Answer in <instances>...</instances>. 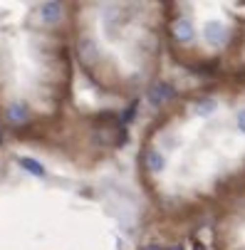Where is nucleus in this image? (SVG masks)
<instances>
[{"mask_svg": "<svg viewBox=\"0 0 245 250\" xmlns=\"http://www.w3.org/2000/svg\"><path fill=\"white\" fill-rule=\"evenodd\" d=\"M171 97H173V87H171V84H166V82H159V84H154V87L149 89V102H151L154 106H159V104L168 102Z\"/></svg>", "mask_w": 245, "mask_h": 250, "instance_id": "1", "label": "nucleus"}, {"mask_svg": "<svg viewBox=\"0 0 245 250\" xmlns=\"http://www.w3.org/2000/svg\"><path fill=\"white\" fill-rule=\"evenodd\" d=\"M40 20L47 25H57L62 20V5L60 3H45L40 5Z\"/></svg>", "mask_w": 245, "mask_h": 250, "instance_id": "2", "label": "nucleus"}, {"mask_svg": "<svg viewBox=\"0 0 245 250\" xmlns=\"http://www.w3.org/2000/svg\"><path fill=\"white\" fill-rule=\"evenodd\" d=\"M173 38H176L179 42H191L193 40V25L188 18H181L173 22Z\"/></svg>", "mask_w": 245, "mask_h": 250, "instance_id": "3", "label": "nucleus"}, {"mask_svg": "<svg viewBox=\"0 0 245 250\" xmlns=\"http://www.w3.org/2000/svg\"><path fill=\"white\" fill-rule=\"evenodd\" d=\"M203 35H205V40L211 42V45H223L225 42V27L221 22H208L205 30H203Z\"/></svg>", "mask_w": 245, "mask_h": 250, "instance_id": "4", "label": "nucleus"}, {"mask_svg": "<svg viewBox=\"0 0 245 250\" xmlns=\"http://www.w3.org/2000/svg\"><path fill=\"white\" fill-rule=\"evenodd\" d=\"M5 114H8V119L10 122H15V124H20V122H25L27 119V106L22 104V102H13L8 109H5Z\"/></svg>", "mask_w": 245, "mask_h": 250, "instance_id": "5", "label": "nucleus"}, {"mask_svg": "<svg viewBox=\"0 0 245 250\" xmlns=\"http://www.w3.org/2000/svg\"><path fill=\"white\" fill-rule=\"evenodd\" d=\"M80 57H82L84 62H94L97 47H94V40H92V38H82V40H80Z\"/></svg>", "mask_w": 245, "mask_h": 250, "instance_id": "6", "label": "nucleus"}, {"mask_svg": "<svg viewBox=\"0 0 245 250\" xmlns=\"http://www.w3.org/2000/svg\"><path fill=\"white\" fill-rule=\"evenodd\" d=\"M216 99H211V97H208V99H198L196 102V106H193V112L198 114V117H211L213 112H216Z\"/></svg>", "mask_w": 245, "mask_h": 250, "instance_id": "7", "label": "nucleus"}, {"mask_svg": "<svg viewBox=\"0 0 245 250\" xmlns=\"http://www.w3.org/2000/svg\"><path fill=\"white\" fill-rule=\"evenodd\" d=\"M20 166H22L27 173H32V176H45V166H42L40 161L30 159V156H20Z\"/></svg>", "mask_w": 245, "mask_h": 250, "instance_id": "8", "label": "nucleus"}, {"mask_svg": "<svg viewBox=\"0 0 245 250\" xmlns=\"http://www.w3.org/2000/svg\"><path fill=\"white\" fill-rule=\"evenodd\" d=\"M146 166H149L151 171H163V166H166V159H163V154H159L156 149L146 151Z\"/></svg>", "mask_w": 245, "mask_h": 250, "instance_id": "9", "label": "nucleus"}, {"mask_svg": "<svg viewBox=\"0 0 245 250\" xmlns=\"http://www.w3.org/2000/svg\"><path fill=\"white\" fill-rule=\"evenodd\" d=\"M238 129H240V131L245 134V109H243V112L238 114Z\"/></svg>", "mask_w": 245, "mask_h": 250, "instance_id": "10", "label": "nucleus"}, {"mask_svg": "<svg viewBox=\"0 0 245 250\" xmlns=\"http://www.w3.org/2000/svg\"><path fill=\"white\" fill-rule=\"evenodd\" d=\"M144 250H163V248H161V245H146Z\"/></svg>", "mask_w": 245, "mask_h": 250, "instance_id": "11", "label": "nucleus"}, {"mask_svg": "<svg viewBox=\"0 0 245 250\" xmlns=\"http://www.w3.org/2000/svg\"><path fill=\"white\" fill-rule=\"evenodd\" d=\"M171 250H184V248H181V245H173V248H171Z\"/></svg>", "mask_w": 245, "mask_h": 250, "instance_id": "12", "label": "nucleus"}, {"mask_svg": "<svg viewBox=\"0 0 245 250\" xmlns=\"http://www.w3.org/2000/svg\"><path fill=\"white\" fill-rule=\"evenodd\" d=\"M193 250H203V245H201V243H198V245H196V248H193Z\"/></svg>", "mask_w": 245, "mask_h": 250, "instance_id": "13", "label": "nucleus"}, {"mask_svg": "<svg viewBox=\"0 0 245 250\" xmlns=\"http://www.w3.org/2000/svg\"><path fill=\"white\" fill-rule=\"evenodd\" d=\"M0 139H3V131H0Z\"/></svg>", "mask_w": 245, "mask_h": 250, "instance_id": "14", "label": "nucleus"}]
</instances>
